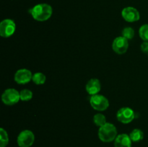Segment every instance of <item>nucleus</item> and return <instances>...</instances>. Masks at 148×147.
Instances as JSON below:
<instances>
[{
	"instance_id": "nucleus-1",
	"label": "nucleus",
	"mask_w": 148,
	"mask_h": 147,
	"mask_svg": "<svg viewBox=\"0 0 148 147\" xmlns=\"http://www.w3.org/2000/svg\"><path fill=\"white\" fill-rule=\"evenodd\" d=\"M29 13L35 20L44 22L50 19L53 14V9L51 5L46 3H41L35 5L29 10Z\"/></svg>"
},
{
	"instance_id": "nucleus-2",
	"label": "nucleus",
	"mask_w": 148,
	"mask_h": 147,
	"mask_svg": "<svg viewBox=\"0 0 148 147\" xmlns=\"http://www.w3.org/2000/svg\"><path fill=\"white\" fill-rule=\"evenodd\" d=\"M117 135V129L113 123L106 122L104 125L100 127L98 130V137L104 143L114 141Z\"/></svg>"
},
{
	"instance_id": "nucleus-3",
	"label": "nucleus",
	"mask_w": 148,
	"mask_h": 147,
	"mask_svg": "<svg viewBox=\"0 0 148 147\" xmlns=\"http://www.w3.org/2000/svg\"><path fill=\"white\" fill-rule=\"evenodd\" d=\"M90 104L94 110L97 111H105L109 107V101L102 95H92L90 98Z\"/></svg>"
},
{
	"instance_id": "nucleus-4",
	"label": "nucleus",
	"mask_w": 148,
	"mask_h": 147,
	"mask_svg": "<svg viewBox=\"0 0 148 147\" xmlns=\"http://www.w3.org/2000/svg\"><path fill=\"white\" fill-rule=\"evenodd\" d=\"M1 100L6 105H15L20 100V92L14 88L5 89L1 95Z\"/></svg>"
},
{
	"instance_id": "nucleus-5",
	"label": "nucleus",
	"mask_w": 148,
	"mask_h": 147,
	"mask_svg": "<svg viewBox=\"0 0 148 147\" xmlns=\"http://www.w3.org/2000/svg\"><path fill=\"white\" fill-rule=\"evenodd\" d=\"M35 141V135L30 130H24L19 133L17 138L20 147H30Z\"/></svg>"
},
{
	"instance_id": "nucleus-6",
	"label": "nucleus",
	"mask_w": 148,
	"mask_h": 147,
	"mask_svg": "<svg viewBox=\"0 0 148 147\" xmlns=\"http://www.w3.org/2000/svg\"><path fill=\"white\" fill-rule=\"evenodd\" d=\"M16 30V24L11 19H4L0 23V35L3 37H10Z\"/></svg>"
},
{
	"instance_id": "nucleus-7",
	"label": "nucleus",
	"mask_w": 148,
	"mask_h": 147,
	"mask_svg": "<svg viewBox=\"0 0 148 147\" xmlns=\"http://www.w3.org/2000/svg\"><path fill=\"white\" fill-rule=\"evenodd\" d=\"M135 118V112L132 108L129 107L121 108L117 111L116 118L120 122L128 124L132 122Z\"/></svg>"
},
{
	"instance_id": "nucleus-8",
	"label": "nucleus",
	"mask_w": 148,
	"mask_h": 147,
	"mask_svg": "<svg viewBox=\"0 0 148 147\" xmlns=\"http://www.w3.org/2000/svg\"><path fill=\"white\" fill-rule=\"evenodd\" d=\"M129 48V42L127 39L123 36H119L116 37L112 43V48L117 54H124L127 51Z\"/></svg>"
},
{
	"instance_id": "nucleus-9",
	"label": "nucleus",
	"mask_w": 148,
	"mask_h": 147,
	"mask_svg": "<svg viewBox=\"0 0 148 147\" xmlns=\"http://www.w3.org/2000/svg\"><path fill=\"white\" fill-rule=\"evenodd\" d=\"M33 74L29 69H20L14 74V79L16 83L19 84H25L32 80Z\"/></svg>"
},
{
	"instance_id": "nucleus-10",
	"label": "nucleus",
	"mask_w": 148,
	"mask_h": 147,
	"mask_svg": "<svg viewBox=\"0 0 148 147\" xmlns=\"http://www.w3.org/2000/svg\"><path fill=\"white\" fill-rule=\"evenodd\" d=\"M121 16L128 22H135L140 19V14L138 10L133 7H127L121 11Z\"/></svg>"
},
{
	"instance_id": "nucleus-11",
	"label": "nucleus",
	"mask_w": 148,
	"mask_h": 147,
	"mask_svg": "<svg viewBox=\"0 0 148 147\" xmlns=\"http://www.w3.org/2000/svg\"><path fill=\"white\" fill-rule=\"evenodd\" d=\"M101 89V84L99 79L92 78L90 79L85 85V90L90 95H95L99 93Z\"/></svg>"
},
{
	"instance_id": "nucleus-12",
	"label": "nucleus",
	"mask_w": 148,
	"mask_h": 147,
	"mask_svg": "<svg viewBox=\"0 0 148 147\" xmlns=\"http://www.w3.org/2000/svg\"><path fill=\"white\" fill-rule=\"evenodd\" d=\"M132 141L130 135L119 134L114 140V147H132Z\"/></svg>"
},
{
	"instance_id": "nucleus-13",
	"label": "nucleus",
	"mask_w": 148,
	"mask_h": 147,
	"mask_svg": "<svg viewBox=\"0 0 148 147\" xmlns=\"http://www.w3.org/2000/svg\"><path fill=\"white\" fill-rule=\"evenodd\" d=\"M130 137L132 142H139L142 141L144 138V133L139 128H135L132 130L130 133Z\"/></svg>"
},
{
	"instance_id": "nucleus-14",
	"label": "nucleus",
	"mask_w": 148,
	"mask_h": 147,
	"mask_svg": "<svg viewBox=\"0 0 148 147\" xmlns=\"http://www.w3.org/2000/svg\"><path fill=\"white\" fill-rule=\"evenodd\" d=\"M32 81L37 85H42L46 81V76L42 72H36L33 75Z\"/></svg>"
},
{
	"instance_id": "nucleus-15",
	"label": "nucleus",
	"mask_w": 148,
	"mask_h": 147,
	"mask_svg": "<svg viewBox=\"0 0 148 147\" xmlns=\"http://www.w3.org/2000/svg\"><path fill=\"white\" fill-rule=\"evenodd\" d=\"M93 122L98 127H101L106 123V118L102 113H97L93 116Z\"/></svg>"
},
{
	"instance_id": "nucleus-16",
	"label": "nucleus",
	"mask_w": 148,
	"mask_h": 147,
	"mask_svg": "<svg viewBox=\"0 0 148 147\" xmlns=\"http://www.w3.org/2000/svg\"><path fill=\"white\" fill-rule=\"evenodd\" d=\"M9 143V136L7 131L0 128V147H6Z\"/></svg>"
},
{
	"instance_id": "nucleus-17",
	"label": "nucleus",
	"mask_w": 148,
	"mask_h": 147,
	"mask_svg": "<svg viewBox=\"0 0 148 147\" xmlns=\"http://www.w3.org/2000/svg\"><path fill=\"white\" fill-rule=\"evenodd\" d=\"M20 100L27 102L33 98V92L31 90L27 89H24L20 92Z\"/></svg>"
},
{
	"instance_id": "nucleus-18",
	"label": "nucleus",
	"mask_w": 148,
	"mask_h": 147,
	"mask_svg": "<svg viewBox=\"0 0 148 147\" xmlns=\"http://www.w3.org/2000/svg\"><path fill=\"white\" fill-rule=\"evenodd\" d=\"M121 34L124 37H125L127 40H132L134 37V30L131 27H126L123 29Z\"/></svg>"
},
{
	"instance_id": "nucleus-19",
	"label": "nucleus",
	"mask_w": 148,
	"mask_h": 147,
	"mask_svg": "<svg viewBox=\"0 0 148 147\" xmlns=\"http://www.w3.org/2000/svg\"><path fill=\"white\" fill-rule=\"evenodd\" d=\"M140 37L143 41L148 42V24H143L139 30Z\"/></svg>"
},
{
	"instance_id": "nucleus-20",
	"label": "nucleus",
	"mask_w": 148,
	"mask_h": 147,
	"mask_svg": "<svg viewBox=\"0 0 148 147\" xmlns=\"http://www.w3.org/2000/svg\"><path fill=\"white\" fill-rule=\"evenodd\" d=\"M141 50L145 53H148V42L144 41L141 44Z\"/></svg>"
},
{
	"instance_id": "nucleus-21",
	"label": "nucleus",
	"mask_w": 148,
	"mask_h": 147,
	"mask_svg": "<svg viewBox=\"0 0 148 147\" xmlns=\"http://www.w3.org/2000/svg\"><path fill=\"white\" fill-rule=\"evenodd\" d=\"M147 54H148V53H147Z\"/></svg>"
}]
</instances>
